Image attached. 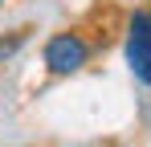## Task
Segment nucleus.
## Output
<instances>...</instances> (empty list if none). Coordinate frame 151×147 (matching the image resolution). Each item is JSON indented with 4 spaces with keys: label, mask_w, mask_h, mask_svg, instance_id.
<instances>
[{
    "label": "nucleus",
    "mask_w": 151,
    "mask_h": 147,
    "mask_svg": "<svg viewBox=\"0 0 151 147\" xmlns=\"http://www.w3.org/2000/svg\"><path fill=\"white\" fill-rule=\"evenodd\" d=\"M29 41V29H17V33H8V37H0V66L4 61H12L17 57V49Z\"/></svg>",
    "instance_id": "nucleus-3"
},
{
    "label": "nucleus",
    "mask_w": 151,
    "mask_h": 147,
    "mask_svg": "<svg viewBox=\"0 0 151 147\" xmlns=\"http://www.w3.org/2000/svg\"><path fill=\"white\" fill-rule=\"evenodd\" d=\"M90 41L82 37V33H74V29H65V33H53L49 41H45V49H41V61H45V70L57 74V78H70V74H78L86 61H90Z\"/></svg>",
    "instance_id": "nucleus-1"
},
{
    "label": "nucleus",
    "mask_w": 151,
    "mask_h": 147,
    "mask_svg": "<svg viewBox=\"0 0 151 147\" xmlns=\"http://www.w3.org/2000/svg\"><path fill=\"white\" fill-rule=\"evenodd\" d=\"M127 66L135 74V82H143L151 90V8L131 12L127 21Z\"/></svg>",
    "instance_id": "nucleus-2"
},
{
    "label": "nucleus",
    "mask_w": 151,
    "mask_h": 147,
    "mask_svg": "<svg viewBox=\"0 0 151 147\" xmlns=\"http://www.w3.org/2000/svg\"><path fill=\"white\" fill-rule=\"evenodd\" d=\"M0 4H4V0H0Z\"/></svg>",
    "instance_id": "nucleus-4"
}]
</instances>
